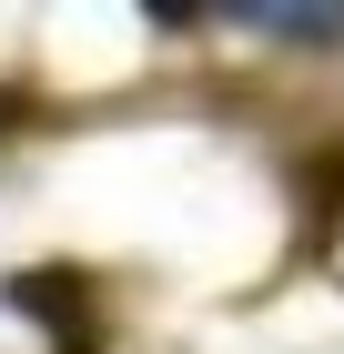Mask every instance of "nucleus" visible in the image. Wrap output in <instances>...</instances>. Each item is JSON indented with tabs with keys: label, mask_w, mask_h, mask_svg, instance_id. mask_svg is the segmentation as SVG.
I'll use <instances>...</instances> for the list:
<instances>
[{
	"label": "nucleus",
	"mask_w": 344,
	"mask_h": 354,
	"mask_svg": "<svg viewBox=\"0 0 344 354\" xmlns=\"http://www.w3.org/2000/svg\"><path fill=\"white\" fill-rule=\"evenodd\" d=\"M253 30H284V41H344V10H253Z\"/></svg>",
	"instance_id": "1"
}]
</instances>
